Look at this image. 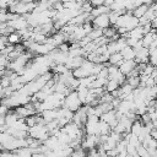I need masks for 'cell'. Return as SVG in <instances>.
<instances>
[{
  "label": "cell",
  "instance_id": "6da1fadb",
  "mask_svg": "<svg viewBox=\"0 0 157 157\" xmlns=\"http://www.w3.org/2000/svg\"><path fill=\"white\" fill-rule=\"evenodd\" d=\"M28 136H31V137H33V139L39 140L40 142H43L50 135H49V131H48V129H47L45 125H43V124H36V125L28 128Z\"/></svg>",
  "mask_w": 157,
  "mask_h": 157
},
{
  "label": "cell",
  "instance_id": "7a4b0ae2",
  "mask_svg": "<svg viewBox=\"0 0 157 157\" xmlns=\"http://www.w3.org/2000/svg\"><path fill=\"white\" fill-rule=\"evenodd\" d=\"M63 107L70 109L71 112H76L78 108L82 107V103L77 96L76 91H70L65 97H64V102H63Z\"/></svg>",
  "mask_w": 157,
  "mask_h": 157
},
{
  "label": "cell",
  "instance_id": "3957f363",
  "mask_svg": "<svg viewBox=\"0 0 157 157\" xmlns=\"http://www.w3.org/2000/svg\"><path fill=\"white\" fill-rule=\"evenodd\" d=\"M98 123L99 118L97 115H87V120L83 126L86 135H98Z\"/></svg>",
  "mask_w": 157,
  "mask_h": 157
},
{
  "label": "cell",
  "instance_id": "277c9868",
  "mask_svg": "<svg viewBox=\"0 0 157 157\" xmlns=\"http://www.w3.org/2000/svg\"><path fill=\"white\" fill-rule=\"evenodd\" d=\"M99 145V136L98 135H86L81 141V147L85 150L97 148Z\"/></svg>",
  "mask_w": 157,
  "mask_h": 157
},
{
  "label": "cell",
  "instance_id": "5b68a950",
  "mask_svg": "<svg viewBox=\"0 0 157 157\" xmlns=\"http://www.w3.org/2000/svg\"><path fill=\"white\" fill-rule=\"evenodd\" d=\"M110 22H109V17H108V13H102L99 16H96L93 17L92 20V26L94 28H101V29H104L107 27H109Z\"/></svg>",
  "mask_w": 157,
  "mask_h": 157
},
{
  "label": "cell",
  "instance_id": "8992f818",
  "mask_svg": "<svg viewBox=\"0 0 157 157\" xmlns=\"http://www.w3.org/2000/svg\"><path fill=\"white\" fill-rule=\"evenodd\" d=\"M7 25L10 26V27H12L15 31H20V29H23V28H27V27H29L28 26V22H27V20L23 17V16H17L16 18H13V20H10V21H7Z\"/></svg>",
  "mask_w": 157,
  "mask_h": 157
},
{
  "label": "cell",
  "instance_id": "52a82bcc",
  "mask_svg": "<svg viewBox=\"0 0 157 157\" xmlns=\"http://www.w3.org/2000/svg\"><path fill=\"white\" fill-rule=\"evenodd\" d=\"M99 119L103 120V121H105V123H108L109 126H110V129H113V128L117 125V123H118V118H117V114H115V109H112V110H108V112L103 113V114L99 117Z\"/></svg>",
  "mask_w": 157,
  "mask_h": 157
},
{
  "label": "cell",
  "instance_id": "ba28073f",
  "mask_svg": "<svg viewBox=\"0 0 157 157\" xmlns=\"http://www.w3.org/2000/svg\"><path fill=\"white\" fill-rule=\"evenodd\" d=\"M49 55H50V58L53 59V61L55 63V64H65L66 61H67V59H69V55H67V53H64V52H60L59 49H54V50H52L50 53H49Z\"/></svg>",
  "mask_w": 157,
  "mask_h": 157
},
{
  "label": "cell",
  "instance_id": "9c48e42d",
  "mask_svg": "<svg viewBox=\"0 0 157 157\" xmlns=\"http://www.w3.org/2000/svg\"><path fill=\"white\" fill-rule=\"evenodd\" d=\"M148 56H150V50L148 48L146 47H142L140 50L136 52L135 54V63L136 64H140V63H144V64H147L148 63Z\"/></svg>",
  "mask_w": 157,
  "mask_h": 157
},
{
  "label": "cell",
  "instance_id": "30bf717a",
  "mask_svg": "<svg viewBox=\"0 0 157 157\" xmlns=\"http://www.w3.org/2000/svg\"><path fill=\"white\" fill-rule=\"evenodd\" d=\"M118 67H119V70L123 75L128 76L136 67V63H135V60H123V63Z\"/></svg>",
  "mask_w": 157,
  "mask_h": 157
},
{
  "label": "cell",
  "instance_id": "8fae6325",
  "mask_svg": "<svg viewBox=\"0 0 157 157\" xmlns=\"http://www.w3.org/2000/svg\"><path fill=\"white\" fill-rule=\"evenodd\" d=\"M15 113L18 115V118H22V119H25V118H27V117H29V115H32V114H36L32 109H29L26 104L25 105H18V107H16L15 109Z\"/></svg>",
  "mask_w": 157,
  "mask_h": 157
},
{
  "label": "cell",
  "instance_id": "7c38bea8",
  "mask_svg": "<svg viewBox=\"0 0 157 157\" xmlns=\"http://www.w3.org/2000/svg\"><path fill=\"white\" fill-rule=\"evenodd\" d=\"M83 56H75V58H69L67 59V61L65 63V65H66V67L69 69V70H74V69H76V67H78V66H81V64L83 63Z\"/></svg>",
  "mask_w": 157,
  "mask_h": 157
},
{
  "label": "cell",
  "instance_id": "4fadbf2b",
  "mask_svg": "<svg viewBox=\"0 0 157 157\" xmlns=\"http://www.w3.org/2000/svg\"><path fill=\"white\" fill-rule=\"evenodd\" d=\"M40 115L45 123H48L50 120H55L58 118V109H45L40 113Z\"/></svg>",
  "mask_w": 157,
  "mask_h": 157
},
{
  "label": "cell",
  "instance_id": "5bb4252c",
  "mask_svg": "<svg viewBox=\"0 0 157 157\" xmlns=\"http://www.w3.org/2000/svg\"><path fill=\"white\" fill-rule=\"evenodd\" d=\"M155 32H156V29H155V28H151L150 32H147V33L144 34V37L141 38V42H142V45H144V47H146V48L150 47V44H151V43L153 42V39H155Z\"/></svg>",
  "mask_w": 157,
  "mask_h": 157
},
{
  "label": "cell",
  "instance_id": "9a60e30c",
  "mask_svg": "<svg viewBox=\"0 0 157 157\" xmlns=\"http://www.w3.org/2000/svg\"><path fill=\"white\" fill-rule=\"evenodd\" d=\"M120 54H121V56H123V59L124 60H134L135 59V50H134V48H131V47H129V45H126L124 49H121L120 52H119Z\"/></svg>",
  "mask_w": 157,
  "mask_h": 157
},
{
  "label": "cell",
  "instance_id": "2e32d148",
  "mask_svg": "<svg viewBox=\"0 0 157 157\" xmlns=\"http://www.w3.org/2000/svg\"><path fill=\"white\" fill-rule=\"evenodd\" d=\"M142 37H144V31H142L141 26H137V27L130 29L126 34V38H134V39H137V40L141 39Z\"/></svg>",
  "mask_w": 157,
  "mask_h": 157
},
{
  "label": "cell",
  "instance_id": "e0dca14e",
  "mask_svg": "<svg viewBox=\"0 0 157 157\" xmlns=\"http://www.w3.org/2000/svg\"><path fill=\"white\" fill-rule=\"evenodd\" d=\"M109 11H110L109 6H107V5H101V6L93 7V9L91 10L90 15H91L92 17H96V16H99V15H102V13H108Z\"/></svg>",
  "mask_w": 157,
  "mask_h": 157
},
{
  "label": "cell",
  "instance_id": "ac0fdd59",
  "mask_svg": "<svg viewBox=\"0 0 157 157\" xmlns=\"http://www.w3.org/2000/svg\"><path fill=\"white\" fill-rule=\"evenodd\" d=\"M18 115L15 113V110H9V113L5 115V125L6 126H12L17 120H18Z\"/></svg>",
  "mask_w": 157,
  "mask_h": 157
},
{
  "label": "cell",
  "instance_id": "d6986e66",
  "mask_svg": "<svg viewBox=\"0 0 157 157\" xmlns=\"http://www.w3.org/2000/svg\"><path fill=\"white\" fill-rule=\"evenodd\" d=\"M123 56H121V54L119 53V52H117V53H113V54H110L109 55V59H108V64L109 65H115V66H119L121 63H123Z\"/></svg>",
  "mask_w": 157,
  "mask_h": 157
},
{
  "label": "cell",
  "instance_id": "ffe728a7",
  "mask_svg": "<svg viewBox=\"0 0 157 157\" xmlns=\"http://www.w3.org/2000/svg\"><path fill=\"white\" fill-rule=\"evenodd\" d=\"M147 10H148V5H145V4H141V5H139V6H136L132 11H131V13L135 16V17H137V18H140V17H142L146 12H147Z\"/></svg>",
  "mask_w": 157,
  "mask_h": 157
},
{
  "label": "cell",
  "instance_id": "44dd1931",
  "mask_svg": "<svg viewBox=\"0 0 157 157\" xmlns=\"http://www.w3.org/2000/svg\"><path fill=\"white\" fill-rule=\"evenodd\" d=\"M7 37V44H12V45H16V44H20L21 43V36L18 34V32H16V31H13V32H11L9 36H6Z\"/></svg>",
  "mask_w": 157,
  "mask_h": 157
},
{
  "label": "cell",
  "instance_id": "7402d4cb",
  "mask_svg": "<svg viewBox=\"0 0 157 157\" xmlns=\"http://www.w3.org/2000/svg\"><path fill=\"white\" fill-rule=\"evenodd\" d=\"M120 87V85L115 81V80H112V78H108V81L105 82V85H104V91L105 92H109V93H112L113 91H115V90H118Z\"/></svg>",
  "mask_w": 157,
  "mask_h": 157
},
{
  "label": "cell",
  "instance_id": "603a6c76",
  "mask_svg": "<svg viewBox=\"0 0 157 157\" xmlns=\"http://www.w3.org/2000/svg\"><path fill=\"white\" fill-rule=\"evenodd\" d=\"M110 131H112V129H110L109 124L99 119V123H98V135H109Z\"/></svg>",
  "mask_w": 157,
  "mask_h": 157
},
{
  "label": "cell",
  "instance_id": "cb8c5ba5",
  "mask_svg": "<svg viewBox=\"0 0 157 157\" xmlns=\"http://www.w3.org/2000/svg\"><path fill=\"white\" fill-rule=\"evenodd\" d=\"M142 126H144V124L141 123V120L140 119H136V120H134V123H132V125L130 128V132L134 134V135H136V136H139L141 134Z\"/></svg>",
  "mask_w": 157,
  "mask_h": 157
},
{
  "label": "cell",
  "instance_id": "d4e9b609",
  "mask_svg": "<svg viewBox=\"0 0 157 157\" xmlns=\"http://www.w3.org/2000/svg\"><path fill=\"white\" fill-rule=\"evenodd\" d=\"M88 91H90V88H86V87H82V86H78V87L76 88L77 96H78V98H80V101H81L82 104L86 103V98H87Z\"/></svg>",
  "mask_w": 157,
  "mask_h": 157
},
{
  "label": "cell",
  "instance_id": "484cf974",
  "mask_svg": "<svg viewBox=\"0 0 157 157\" xmlns=\"http://www.w3.org/2000/svg\"><path fill=\"white\" fill-rule=\"evenodd\" d=\"M16 153L17 157H32V151L28 146L26 147H21V148H17L16 151H13Z\"/></svg>",
  "mask_w": 157,
  "mask_h": 157
},
{
  "label": "cell",
  "instance_id": "4316f807",
  "mask_svg": "<svg viewBox=\"0 0 157 157\" xmlns=\"http://www.w3.org/2000/svg\"><path fill=\"white\" fill-rule=\"evenodd\" d=\"M50 70L53 71V74L60 75V74H64V72H65L66 70H69V69L66 67L65 64H54V65L50 67Z\"/></svg>",
  "mask_w": 157,
  "mask_h": 157
},
{
  "label": "cell",
  "instance_id": "83f0119b",
  "mask_svg": "<svg viewBox=\"0 0 157 157\" xmlns=\"http://www.w3.org/2000/svg\"><path fill=\"white\" fill-rule=\"evenodd\" d=\"M126 82L132 88H137L140 86V75H137V76H128L126 77Z\"/></svg>",
  "mask_w": 157,
  "mask_h": 157
},
{
  "label": "cell",
  "instance_id": "f1b7e54d",
  "mask_svg": "<svg viewBox=\"0 0 157 157\" xmlns=\"http://www.w3.org/2000/svg\"><path fill=\"white\" fill-rule=\"evenodd\" d=\"M103 36V29H101V28H94L93 27V29L87 34V37L91 39V40H94V39H97V38H99V37H102Z\"/></svg>",
  "mask_w": 157,
  "mask_h": 157
},
{
  "label": "cell",
  "instance_id": "f546056e",
  "mask_svg": "<svg viewBox=\"0 0 157 157\" xmlns=\"http://www.w3.org/2000/svg\"><path fill=\"white\" fill-rule=\"evenodd\" d=\"M148 50H150L148 63L152 64L153 66H156V64H157V48H152V49L148 48Z\"/></svg>",
  "mask_w": 157,
  "mask_h": 157
},
{
  "label": "cell",
  "instance_id": "4dcf8cb0",
  "mask_svg": "<svg viewBox=\"0 0 157 157\" xmlns=\"http://www.w3.org/2000/svg\"><path fill=\"white\" fill-rule=\"evenodd\" d=\"M92 9H93L92 4H91V2L87 0V1H85V2H82V4H81V9H80V12H83V13H90Z\"/></svg>",
  "mask_w": 157,
  "mask_h": 157
},
{
  "label": "cell",
  "instance_id": "1f68e13d",
  "mask_svg": "<svg viewBox=\"0 0 157 157\" xmlns=\"http://www.w3.org/2000/svg\"><path fill=\"white\" fill-rule=\"evenodd\" d=\"M87 153H86V150L82 148V147H78L76 150H74L70 155V157H86Z\"/></svg>",
  "mask_w": 157,
  "mask_h": 157
},
{
  "label": "cell",
  "instance_id": "d6a6232c",
  "mask_svg": "<svg viewBox=\"0 0 157 157\" xmlns=\"http://www.w3.org/2000/svg\"><path fill=\"white\" fill-rule=\"evenodd\" d=\"M136 152H137L139 157H150V155H148V152H147V148H146L144 145H141V144L136 147Z\"/></svg>",
  "mask_w": 157,
  "mask_h": 157
},
{
  "label": "cell",
  "instance_id": "836d02e7",
  "mask_svg": "<svg viewBox=\"0 0 157 157\" xmlns=\"http://www.w3.org/2000/svg\"><path fill=\"white\" fill-rule=\"evenodd\" d=\"M10 83H11V78H10V76H7V75H2V76L0 77V85H1L2 88L9 87Z\"/></svg>",
  "mask_w": 157,
  "mask_h": 157
},
{
  "label": "cell",
  "instance_id": "e575fe53",
  "mask_svg": "<svg viewBox=\"0 0 157 157\" xmlns=\"http://www.w3.org/2000/svg\"><path fill=\"white\" fill-rule=\"evenodd\" d=\"M9 58L7 56H5V55H2V54H0V70H4L6 66H7V64H9Z\"/></svg>",
  "mask_w": 157,
  "mask_h": 157
},
{
  "label": "cell",
  "instance_id": "d590c367",
  "mask_svg": "<svg viewBox=\"0 0 157 157\" xmlns=\"http://www.w3.org/2000/svg\"><path fill=\"white\" fill-rule=\"evenodd\" d=\"M7 45V37L6 36H0V53L2 52V49Z\"/></svg>",
  "mask_w": 157,
  "mask_h": 157
},
{
  "label": "cell",
  "instance_id": "8d00e7d4",
  "mask_svg": "<svg viewBox=\"0 0 157 157\" xmlns=\"http://www.w3.org/2000/svg\"><path fill=\"white\" fill-rule=\"evenodd\" d=\"M126 152H128V155H131V156H135L137 152H136V147L135 146H132V145H126Z\"/></svg>",
  "mask_w": 157,
  "mask_h": 157
},
{
  "label": "cell",
  "instance_id": "74e56055",
  "mask_svg": "<svg viewBox=\"0 0 157 157\" xmlns=\"http://www.w3.org/2000/svg\"><path fill=\"white\" fill-rule=\"evenodd\" d=\"M69 47H70V44H67L66 42H64V43H61L59 47H58V49L60 50V52H64V53H67L69 52Z\"/></svg>",
  "mask_w": 157,
  "mask_h": 157
},
{
  "label": "cell",
  "instance_id": "f35d334b",
  "mask_svg": "<svg viewBox=\"0 0 157 157\" xmlns=\"http://www.w3.org/2000/svg\"><path fill=\"white\" fill-rule=\"evenodd\" d=\"M0 22H7V12H6V10H0Z\"/></svg>",
  "mask_w": 157,
  "mask_h": 157
},
{
  "label": "cell",
  "instance_id": "ab89813d",
  "mask_svg": "<svg viewBox=\"0 0 157 157\" xmlns=\"http://www.w3.org/2000/svg\"><path fill=\"white\" fill-rule=\"evenodd\" d=\"M7 113H9V108L6 105H4V104L0 103V115H4L5 117Z\"/></svg>",
  "mask_w": 157,
  "mask_h": 157
},
{
  "label": "cell",
  "instance_id": "60d3db41",
  "mask_svg": "<svg viewBox=\"0 0 157 157\" xmlns=\"http://www.w3.org/2000/svg\"><path fill=\"white\" fill-rule=\"evenodd\" d=\"M107 155H109L110 157H117V156H118V151H117V148L114 147V148L108 150V151H107Z\"/></svg>",
  "mask_w": 157,
  "mask_h": 157
},
{
  "label": "cell",
  "instance_id": "b9f144b4",
  "mask_svg": "<svg viewBox=\"0 0 157 157\" xmlns=\"http://www.w3.org/2000/svg\"><path fill=\"white\" fill-rule=\"evenodd\" d=\"M150 135H151V137H153V139H156L157 140V129H152L151 131H150Z\"/></svg>",
  "mask_w": 157,
  "mask_h": 157
},
{
  "label": "cell",
  "instance_id": "7bdbcfd3",
  "mask_svg": "<svg viewBox=\"0 0 157 157\" xmlns=\"http://www.w3.org/2000/svg\"><path fill=\"white\" fill-rule=\"evenodd\" d=\"M32 157H47L44 152H34L32 153Z\"/></svg>",
  "mask_w": 157,
  "mask_h": 157
},
{
  "label": "cell",
  "instance_id": "ee69618b",
  "mask_svg": "<svg viewBox=\"0 0 157 157\" xmlns=\"http://www.w3.org/2000/svg\"><path fill=\"white\" fill-rule=\"evenodd\" d=\"M6 27H7V22H0V34H1V31Z\"/></svg>",
  "mask_w": 157,
  "mask_h": 157
},
{
  "label": "cell",
  "instance_id": "f6af8a7d",
  "mask_svg": "<svg viewBox=\"0 0 157 157\" xmlns=\"http://www.w3.org/2000/svg\"><path fill=\"white\" fill-rule=\"evenodd\" d=\"M115 0H104V5H107V6H110L113 2H114Z\"/></svg>",
  "mask_w": 157,
  "mask_h": 157
},
{
  "label": "cell",
  "instance_id": "bcb514c9",
  "mask_svg": "<svg viewBox=\"0 0 157 157\" xmlns=\"http://www.w3.org/2000/svg\"><path fill=\"white\" fill-rule=\"evenodd\" d=\"M152 123H153V128L157 129V120H155V121H152Z\"/></svg>",
  "mask_w": 157,
  "mask_h": 157
},
{
  "label": "cell",
  "instance_id": "7dc6e473",
  "mask_svg": "<svg viewBox=\"0 0 157 157\" xmlns=\"http://www.w3.org/2000/svg\"><path fill=\"white\" fill-rule=\"evenodd\" d=\"M102 157H110V156H109V155H107V152H105L104 155H102Z\"/></svg>",
  "mask_w": 157,
  "mask_h": 157
},
{
  "label": "cell",
  "instance_id": "c3c4849f",
  "mask_svg": "<svg viewBox=\"0 0 157 157\" xmlns=\"http://www.w3.org/2000/svg\"><path fill=\"white\" fill-rule=\"evenodd\" d=\"M155 86H157V77H155Z\"/></svg>",
  "mask_w": 157,
  "mask_h": 157
},
{
  "label": "cell",
  "instance_id": "681fc988",
  "mask_svg": "<svg viewBox=\"0 0 157 157\" xmlns=\"http://www.w3.org/2000/svg\"><path fill=\"white\" fill-rule=\"evenodd\" d=\"M4 150V147H2V145H1V142H0V151H2Z\"/></svg>",
  "mask_w": 157,
  "mask_h": 157
},
{
  "label": "cell",
  "instance_id": "f907efd6",
  "mask_svg": "<svg viewBox=\"0 0 157 157\" xmlns=\"http://www.w3.org/2000/svg\"><path fill=\"white\" fill-rule=\"evenodd\" d=\"M126 157H132V156L131 155H126Z\"/></svg>",
  "mask_w": 157,
  "mask_h": 157
},
{
  "label": "cell",
  "instance_id": "816d5d0a",
  "mask_svg": "<svg viewBox=\"0 0 157 157\" xmlns=\"http://www.w3.org/2000/svg\"><path fill=\"white\" fill-rule=\"evenodd\" d=\"M1 132H2V130H1V129H0V135H1Z\"/></svg>",
  "mask_w": 157,
  "mask_h": 157
},
{
  "label": "cell",
  "instance_id": "f5cc1de1",
  "mask_svg": "<svg viewBox=\"0 0 157 157\" xmlns=\"http://www.w3.org/2000/svg\"><path fill=\"white\" fill-rule=\"evenodd\" d=\"M1 90H2V87H1V85H0V91H1Z\"/></svg>",
  "mask_w": 157,
  "mask_h": 157
},
{
  "label": "cell",
  "instance_id": "db71d44e",
  "mask_svg": "<svg viewBox=\"0 0 157 157\" xmlns=\"http://www.w3.org/2000/svg\"><path fill=\"white\" fill-rule=\"evenodd\" d=\"M67 157H70V156H67Z\"/></svg>",
  "mask_w": 157,
  "mask_h": 157
}]
</instances>
